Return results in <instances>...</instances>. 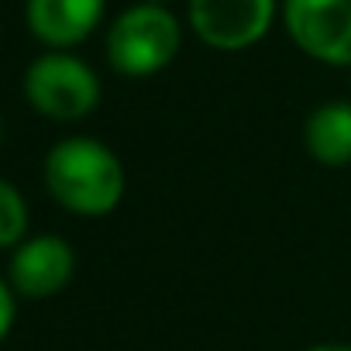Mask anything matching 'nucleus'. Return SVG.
Returning <instances> with one entry per match:
<instances>
[{"mask_svg": "<svg viewBox=\"0 0 351 351\" xmlns=\"http://www.w3.org/2000/svg\"><path fill=\"white\" fill-rule=\"evenodd\" d=\"M42 180L49 197L76 217H107L121 207L128 172L114 148L97 138H62L49 148Z\"/></svg>", "mask_w": 351, "mask_h": 351, "instance_id": "nucleus-1", "label": "nucleus"}, {"mask_svg": "<svg viewBox=\"0 0 351 351\" xmlns=\"http://www.w3.org/2000/svg\"><path fill=\"white\" fill-rule=\"evenodd\" d=\"M293 45L324 66H351V0H282Z\"/></svg>", "mask_w": 351, "mask_h": 351, "instance_id": "nucleus-4", "label": "nucleus"}, {"mask_svg": "<svg viewBox=\"0 0 351 351\" xmlns=\"http://www.w3.org/2000/svg\"><path fill=\"white\" fill-rule=\"evenodd\" d=\"M25 100L49 121H83L100 104V76L73 52H45L25 69Z\"/></svg>", "mask_w": 351, "mask_h": 351, "instance_id": "nucleus-3", "label": "nucleus"}, {"mask_svg": "<svg viewBox=\"0 0 351 351\" xmlns=\"http://www.w3.org/2000/svg\"><path fill=\"white\" fill-rule=\"evenodd\" d=\"M28 234V200L8 180H0V248H18Z\"/></svg>", "mask_w": 351, "mask_h": 351, "instance_id": "nucleus-9", "label": "nucleus"}, {"mask_svg": "<svg viewBox=\"0 0 351 351\" xmlns=\"http://www.w3.org/2000/svg\"><path fill=\"white\" fill-rule=\"evenodd\" d=\"M306 155L324 169L351 165V100H324L303 124Z\"/></svg>", "mask_w": 351, "mask_h": 351, "instance_id": "nucleus-8", "label": "nucleus"}, {"mask_svg": "<svg viewBox=\"0 0 351 351\" xmlns=\"http://www.w3.org/2000/svg\"><path fill=\"white\" fill-rule=\"evenodd\" d=\"M183 45V28L165 4H141L121 11L107 28V62L117 76L145 80L162 73Z\"/></svg>", "mask_w": 351, "mask_h": 351, "instance_id": "nucleus-2", "label": "nucleus"}, {"mask_svg": "<svg viewBox=\"0 0 351 351\" xmlns=\"http://www.w3.org/2000/svg\"><path fill=\"white\" fill-rule=\"evenodd\" d=\"M73 276H76V252L59 234L25 238L11 252L8 282L25 300H52L73 282Z\"/></svg>", "mask_w": 351, "mask_h": 351, "instance_id": "nucleus-6", "label": "nucleus"}, {"mask_svg": "<svg viewBox=\"0 0 351 351\" xmlns=\"http://www.w3.org/2000/svg\"><path fill=\"white\" fill-rule=\"evenodd\" d=\"M148 4H165V0H148Z\"/></svg>", "mask_w": 351, "mask_h": 351, "instance_id": "nucleus-12", "label": "nucleus"}, {"mask_svg": "<svg viewBox=\"0 0 351 351\" xmlns=\"http://www.w3.org/2000/svg\"><path fill=\"white\" fill-rule=\"evenodd\" d=\"M14 317H18V293L11 289V282L4 276H0V344H4V337L11 334Z\"/></svg>", "mask_w": 351, "mask_h": 351, "instance_id": "nucleus-10", "label": "nucleus"}, {"mask_svg": "<svg viewBox=\"0 0 351 351\" xmlns=\"http://www.w3.org/2000/svg\"><path fill=\"white\" fill-rule=\"evenodd\" d=\"M104 8L107 0H25V21L42 45L69 52L97 32Z\"/></svg>", "mask_w": 351, "mask_h": 351, "instance_id": "nucleus-7", "label": "nucleus"}, {"mask_svg": "<svg viewBox=\"0 0 351 351\" xmlns=\"http://www.w3.org/2000/svg\"><path fill=\"white\" fill-rule=\"evenodd\" d=\"M303 351H351V341H320V344H310Z\"/></svg>", "mask_w": 351, "mask_h": 351, "instance_id": "nucleus-11", "label": "nucleus"}, {"mask_svg": "<svg viewBox=\"0 0 351 351\" xmlns=\"http://www.w3.org/2000/svg\"><path fill=\"white\" fill-rule=\"evenodd\" d=\"M276 21V0H190L193 35L217 52L258 45Z\"/></svg>", "mask_w": 351, "mask_h": 351, "instance_id": "nucleus-5", "label": "nucleus"}]
</instances>
